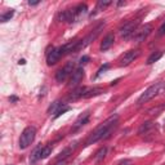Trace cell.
Instances as JSON below:
<instances>
[{"mask_svg":"<svg viewBox=\"0 0 165 165\" xmlns=\"http://www.w3.org/2000/svg\"><path fill=\"white\" fill-rule=\"evenodd\" d=\"M118 120H119V115H116V113L111 115L109 119L105 120L99 126H97L96 130L89 135V138L87 139V142H85V146H90V145H93V143L101 141L102 138H107L109 134L111 133V130L113 129V126L116 125Z\"/></svg>","mask_w":165,"mask_h":165,"instance_id":"1","label":"cell"},{"mask_svg":"<svg viewBox=\"0 0 165 165\" xmlns=\"http://www.w3.org/2000/svg\"><path fill=\"white\" fill-rule=\"evenodd\" d=\"M164 87H165V84L161 83V81L151 85V87H150L148 89L145 90V93H142V94H141V97L138 98L137 103H138V105H142V103H146V102H148V101H151V99H152L155 96L159 94Z\"/></svg>","mask_w":165,"mask_h":165,"instance_id":"2","label":"cell"},{"mask_svg":"<svg viewBox=\"0 0 165 165\" xmlns=\"http://www.w3.org/2000/svg\"><path fill=\"white\" fill-rule=\"evenodd\" d=\"M35 135H36V129L34 126H27L19 137V148L21 150L27 148L34 142Z\"/></svg>","mask_w":165,"mask_h":165,"instance_id":"3","label":"cell"},{"mask_svg":"<svg viewBox=\"0 0 165 165\" xmlns=\"http://www.w3.org/2000/svg\"><path fill=\"white\" fill-rule=\"evenodd\" d=\"M139 25V21H129L120 27V36L121 38H129L137 31V27Z\"/></svg>","mask_w":165,"mask_h":165,"instance_id":"4","label":"cell"},{"mask_svg":"<svg viewBox=\"0 0 165 165\" xmlns=\"http://www.w3.org/2000/svg\"><path fill=\"white\" fill-rule=\"evenodd\" d=\"M105 22H102V23H99L96 28H94V30H93L89 35H88V36L87 38H85L84 40H81L80 41V45H79V49H81V48H85V47H87V45H89L90 44V43L93 41V40H96L97 39V36H98V35L99 34H101V31L103 30V27H105Z\"/></svg>","mask_w":165,"mask_h":165,"instance_id":"5","label":"cell"},{"mask_svg":"<svg viewBox=\"0 0 165 165\" xmlns=\"http://www.w3.org/2000/svg\"><path fill=\"white\" fill-rule=\"evenodd\" d=\"M74 71H75V70H74V62H68L63 68H61V70L57 71V74H56V80L58 81V83H63L70 75H72Z\"/></svg>","mask_w":165,"mask_h":165,"instance_id":"6","label":"cell"},{"mask_svg":"<svg viewBox=\"0 0 165 165\" xmlns=\"http://www.w3.org/2000/svg\"><path fill=\"white\" fill-rule=\"evenodd\" d=\"M152 31V26L147 23L145 26H142L141 28H138L137 31L134 32V41L135 43H142V41H145L147 39V36L150 34H151Z\"/></svg>","mask_w":165,"mask_h":165,"instance_id":"7","label":"cell"},{"mask_svg":"<svg viewBox=\"0 0 165 165\" xmlns=\"http://www.w3.org/2000/svg\"><path fill=\"white\" fill-rule=\"evenodd\" d=\"M141 51L139 49H133V51H129L124 54V57L120 61V66H129L132 62H134L135 60L139 57Z\"/></svg>","mask_w":165,"mask_h":165,"instance_id":"8","label":"cell"},{"mask_svg":"<svg viewBox=\"0 0 165 165\" xmlns=\"http://www.w3.org/2000/svg\"><path fill=\"white\" fill-rule=\"evenodd\" d=\"M83 77H84V70H83V67H77V68H75V71L72 72V75H71L70 83H68V87H70V88H75V87H77V85L80 84V81L83 80Z\"/></svg>","mask_w":165,"mask_h":165,"instance_id":"9","label":"cell"},{"mask_svg":"<svg viewBox=\"0 0 165 165\" xmlns=\"http://www.w3.org/2000/svg\"><path fill=\"white\" fill-rule=\"evenodd\" d=\"M62 56H63L62 47L52 49V52L49 53L48 57H47V63H48V66H53V64H56L57 62L60 61V58H61Z\"/></svg>","mask_w":165,"mask_h":165,"instance_id":"10","label":"cell"},{"mask_svg":"<svg viewBox=\"0 0 165 165\" xmlns=\"http://www.w3.org/2000/svg\"><path fill=\"white\" fill-rule=\"evenodd\" d=\"M89 118H90V111H89V110L85 111V112H83L80 116L76 119L75 124H74V126H72V130H77L79 128H81L83 125H85V124H87L88 121H89Z\"/></svg>","mask_w":165,"mask_h":165,"instance_id":"11","label":"cell"},{"mask_svg":"<svg viewBox=\"0 0 165 165\" xmlns=\"http://www.w3.org/2000/svg\"><path fill=\"white\" fill-rule=\"evenodd\" d=\"M80 41L81 40H72V41H68L67 44H64L62 47V52L63 54H68L71 52H75L79 49V45H80Z\"/></svg>","mask_w":165,"mask_h":165,"instance_id":"12","label":"cell"},{"mask_svg":"<svg viewBox=\"0 0 165 165\" xmlns=\"http://www.w3.org/2000/svg\"><path fill=\"white\" fill-rule=\"evenodd\" d=\"M88 88H84V87H79L77 89H75L74 92H71L70 94L67 96V101L71 102V101H76V99L79 98H83L84 94H85V92H87Z\"/></svg>","mask_w":165,"mask_h":165,"instance_id":"13","label":"cell"},{"mask_svg":"<svg viewBox=\"0 0 165 165\" xmlns=\"http://www.w3.org/2000/svg\"><path fill=\"white\" fill-rule=\"evenodd\" d=\"M113 41H115V35H113L112 32L107 34L106 36L103 38V41L101 43V47H99V49H101L102 52L107 51V49H110V48H111V45L113 44Z\"/></svg>","mask_w":165,"mask_h":165,"instance_id":"14","label":"cell"},{"mask_svg":"<svg viewBox=\"0 0 165 165\" xmlns=\"http://www.w3.org/2000/svg\"><path fill=\"white\" fill-rule=\"evenodd\" d=\"M75 18V9H67V10H63L60 13L58 19L61 22H72V19Z\"/></svg>","mask_w":165,"mask_h":165,"instance_id":"15","label":"cell"},{"mask_svg":"<svg viewBox=\"0 0 165 165\" xmlns=\"http://www.w3.org/2000/svg\"><path fill=\"white\" fill-rule=\"evenodd\" d=\"M43 147L41 145H39L38 147H35V150L31 152V156H30V163L31 164H35L36 161H39L41 159V152H43Z\"/></svg>","mask_w":165,"mask_h":165,"instance_id":"16","label":"cell"},{"mask_svg":"<svg viewBox=\"0 0 165 165\" xmlns=\"http://www.w3.org/2000/svg\"><path fill=\"white\" fill-rule=\"evenodd\" d=\"M105 90L102 88H93V89H87V92H85V94L83 98H92V97H96V96H99L102 94Z\"/></svg>","mask_w":165,"mask_h":165,"instance_id":"17","label":"cell"},{"mask_svg":"<svg viewBox=\"0 0 165 165\" xmlns=\"http://www.w3.org/2000/svg\"><path fill=\"white\" fill-rule=\"evenodd\" d=\"M155 128V123H152V121H147V123H143L139 129H138V134H143V133H147L150 132L151 129Z\"/></svg>","mask_w":165,"mask_h":165,"instance_id":"18","label":"cell"},{"mask_svg":"<svg viewBox=\"0 0 165 165\" xmlns=\"http://www.w3.org/2000/svg\"><path fill=\"white\" fill-rule=\"evenodd\" d=\"M163 57V52L161 51H157V52H154L151 56L147 58V64H152V63H155V62H157L160 58Z\"/></svg>","mask_w":165,"mask_h":165,"instance_id":"19","label":"cell"},{"mask_svg":"<svg viewBox=\"0 0 165 165\" xmlns=\"http://www.w3.org/2000/svg\"><path fill=\"white\" fill-rule=\"evenodd\" d=\"M71 155V147H67V148H64L63 151L57 156V161H66L68 159V156Z\"/></svg>","mask_w":165,"mask_h":165,"instance_id":"20","label":"cell"},{"mask_svg":"<svg viewBox=\"0 0 165 165\" xmlns=\"http://www.w3.org/2000/svg\"><path fill=\"white\" fill-rule=\"evenodd\" d=\"M87 5L85 4H79L76 8H75V17H80V16H83V14H85L87 13Z\"/></svg>","mask_w":165,"mask_h":165,"instance_id":"21","label":"cell"},{"mask_svg":"<svg viewBox=\"0 0 165 165\" xmlns=\"http://www.w3.org/2000/svg\"><path fill=\"white\" fill-rule=\"evenodd\" d=\"M62 105H63V103H61L60 101H56V102H54V103H52V105H51V107L48 109V113H56V112L58 111V110L61 109V107H62Z\"/></svg>","mask_w":165,"mask_h":165,"instance_id":"22","label":"cell"},{"mask_svg":"<svg viewBox=\"0 0 165 165\" xmlns=\"http://www.w3.org/2000/svg\"><path fill=\"white\" fill-rule=\"evenodd\" d=\"M106 152H107V147H101L98 150V152L96 154V161H101L105 159L106 156Z\"/></svg>","mask_w":165,"mask_h":165,"instance_id":"23","label":"cell"},{"mask_svg":"<svg viewBox=\"0 0 165 165\" xmlns=\"http://www.w3.org/2000/svg\"><path fill=\"white\" fill-rule=\"evenodd\" d=\"M163 110H165V103L164 105H160V106H156L154 109H150L148 110V113L150 115H159Z\"/></svg>","mask_w":165,"mask_h":165,"instance_id":"24","label":"cell"},{"mask_svg":"<svg viewBox=\"0 0 165 165\" xmlns=\"http://www.w3.org/2000/svg\"><path fill=\"white\" fill-rule=\"evenodd\" d=\"M109 5H111V0H99L98 4H97V10L105 9V8H107Z\"/></svg>","mask_w":165,"mask_h":165,"instance_id":"25","label":"cell"},{"mask_svg":"<svg viewBox=\"0 0 165 165\" xmlns=\"http://www.w3.org/2000/svg\"><path fill=\"white\" fill-rule=\"evenodd\" d=\"M52 151H53L52 146H45L44 148H43V152H41V159H47V157L52 154Z\"/></svg>","mask_w":165,"mask_h":165,"instance_id":"26","label":"cell"},{"mask_svg":"<svg viewBox=\"0 0 165 165\" xmlns=\"http://www.w3.org/2000/svg\"><path fill=\"white\" fill-rule=\"evenodd\" d=\"M13 14H14V10L10 9V10H8L5 14H3V16L0 17V21H2V22H6V21H9L13 17Z\"/></svg>","mask_w":165,"mask_h":165,"instance_id":"27","label":"cell"},{"mask_svg":"<svg viewBox=\"0 0 165 165\" xmlns=\"http://www.w3.org/2000/svg\"><path fill=\"white\" fill-rule=\"evenodd\" d=\"M68 110H70V107H68V106H64V105H62V107H61V109H60L58 111H57V112L54 113V118H56V119H57V118H60L62 113H64V112H66V111H68Z\"/></svg>","mask_w":165,"mask_h":165,"instance_id":"28","label":"cell"},{"mask_svg":"<svg viewBox=\"0 0 165 165\" xmlns=\"http://www.w3.org/2000/svg\"><path fill=\"white\" fill-rule=\"evenodd\" d=\"M118 165H133V161L130 159H124V160H120Z\"/></svg>","mask_w":165,"mask_h":165,"instance_id":"29","label":"cell"},{"mask_svg":"<svg viewBox=\"0 0 165 165\" xmlns=\"http://www.w3.org/2000/svg\"><path fill=\"white\" fill-rule=\"evenodd\" d=\"M89 60H90V58H89L88 56H83L81 58H80V67L83 66V64H87V63L89 62Z\"/></svg>","mask_w":165,"mask_h":165,"instance_id":"30","label":"cell"},{"mask_svg":"<svg viewBox=\"0 0 165 165\" xmlns=\"http://www.w3.org/2000/svg\"><path fill=\"white\" fill-rule=\"evenodd\" d=\"M109 67H110V66H109V64H107V63L105 64V66H102L101 68H99V70H98V72H97V75H96V77H98L99 75H101V74L103 72V71H106V70H107V68H109Z\"/></svg>","mask_w":165,"mask_h":165,"instance_id":"31","label":"cell"},{"mask_svg":"<svg viewBox=\"0 0 165 165\" xmlns=\"http://www.w3.org/2000/svg\"><path fill=\"white\" fill-rule=\"evenodd\" d=\"M165 34V22L160 26V28H159V32H157V35H159V36H161V35H164Z\"/></svg>","mask_w":165,"mask_h":165,"instance_id":"32","label":"cell"},{"mask_svg":"<svg viewBox=\"0 0 165 165\" xmlns=\"http://www.w3.org/2000/svg\"><path fill=\"white\" fill-rule=\"evenodd\" d=\"M9 101H10V102H17V101H18V98H17V97H10V98H9Z\"/></svg>","mask_w":165,"mask_h":165,"instance_id":"33","label":"cell"},{"mask_svg":"<svg viewBox=\"0 0 165 165\" xmlns=\"http://www.w3.org/2000/svg\"><path fill=\"white\" fill-rule=\"evenodd\" d=\"M28 4H30V5H38L39 2H31V0H30V2H28Z\"/></svg>","mask_w":165,"mask_h":165,"instance_id":"34","label":"cell"},{"mask_svg":"<svg viewBox=\"0 0 165 165\" xmlns=\"http://www.w3.org/2000/svg\"><path fill=\"white\" fill-rule=\"evenodd\" d=\"M64 164H66V161H57L54 165H64Z\"/></svg>","mask_w":165,"mask_h":165,"instance_id":"35","label":"cell"},{"mask_svg":"<svg viewBox=\"0 0 165 165\" xmlns=\"http://www.w3.org/2000/svg\"><path fill=\"white\" fill-rule=\"evenodd\" d=\"M119 80H120V79H116V80H115V81H112V83H111V85H115V84H118V81H119Z\"/></svg>","mask_w":165,"mask_h":165,"instance_id":"36","label":"cell"},{"mask_svg":"<svg viewBox=\"0 0 165 165\" xmlns=\"http://www.w3.org/2000/svg\"><path fill=\"white\" fill-rule=\"evenodd\" d=\"M25 63H26L25 60H21V61H19V64H25Z\"/></svg>","mask_w":165,"mask_h":165,"instance_id":"37","label":"cell"},{"mask_svg":"<svg viewBox=\"0 0 165 165\" xmlns=\"http://www.w3.org/2000/svg\"><path fill=\"white\" fill-rule=\"evenodd\" d=\"M124 4H125V2H120V3H119V6H121V5H124Z\"/></svg>","mask_w":165,"mask_h":165,"instance_id":"38","label":"cell"}]
</instances>
